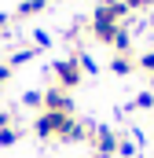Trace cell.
I'll list each match as a JSON object with an SVG mask.
<instances>
[{"label":"cell","mask_w":154,"mask_h":158,"mask_svg":"<svg viewBox=\"0 0 154 158\" xmlns=\"http://www.w3.org/2000/svg\"><path fill=\"white\" fill-rule=\"evenodd\" d=\"M125 15H128V7H125L121 0H103V4L95 7V15H92V26H88L92 37L99 40V44H110Z\"/></svg>","instance_id":"1"},{"label":"cell","mask_w":154,"mask_h":158,"mask_svg":"<svg viewBox=\"0 0 154 158\" xmlns=\"http://www.w3.org/2000/svg\"><path fill=\"white\" fill-rule=\"evenodd\" d=\"M70 114H51V110H40L37 121H33V132H37L40 140H59L63 132H66V125H70Z\"/></svg>","instance_id":"2"},{"label":"cell","mask_w":154,"mask_h":158,"mask_svg":"<svg viewBox=\"0 0 154 158\" xmlns=\"http://www.w3.org/2000/svg\"><path fill=\"white\" fill-rule=\"evenodd\" d=\"M51 77L59 81V88H77L84 74H81V66L74 63V55H70V59H55L51 63Z\"/></svg>","instance_id":"3"},{"label":"cell","mask_w":154,"mask_h":158,"mask_svg":"<svg viewBox=\"0 0 154 158\" xmlns=\"http://www.w3.org/2000/svg\"><path fill=\"white\" fill-rule=\"evenodd\" d=\"M117 132H110L107 125H95V132H92V147H95V158H114L117 155Z\"/></svg>","instance_id":"4"},{"label":"cell","mask_w":154,"mask_h":158,"mask_svg":"<svg viewBox=\"0 0 154 158\" xmlns=\"http://www.w3.org/2000/svg\"><path fill=\"white\" fill-rule=\"evenodd\" d=\"M40 110L70 114V118H74V99H70V92H63V88H48V92H44V107H40Z\"/></svg>","instance_id":"5"},{"label":"cell","mask_w":154,"mask_h":158,"mask_svg":"<svg viewBox=\"0 0 154 158\" xmlns=\"http://www.w3.org/2000/svg\"><path fill=\"white\" fill-rule=\"evenodd\" d=\"M92 132H95V125H84V121H77V118H74L59 140H63V143H81V140H92Z\"/></svg>","instance_id":"6"},{"label":"cell","mask_w":154,"mask_h":158,"mask_svg":"<svg viewBox=\"0 0 154 158\" xmlns=\"http://www.w3.org/2000/svg\"><path fill=\"white\" fill-rule=\"evenodd\" d=\"M110 48H114L117 55H128V48H132V30H128V26H117V33H114V40H110Z\"/></svg>","instance_id":"7"},{"label":"cell","mask_w":154,"mask_h":158,"mask_svg":"<svg viewBox=\"0 0 154 158\" xmlns=\"http://www.w3.org/2000/svg\"><path fill=\"white\" fill-rule=\"evenodd\" d=\"M132 70H136L132 55H114V59H110V74H117V77H125V74H132Z\"/></svg>","instance_id":"8"},{"label":"cell","mask_w":154,"mask_h":158,"mask_svg":"<svg viewBox=\"0 0 154 158\" xmlns=\"http://www.w3.org/2000/svg\"><path fill=\"white\" fill-rule=\"evenodd\" d=\"M74 63L81 66V74H95V70H99V66H95V59H92L88 52H77V55H74Z\"/></svg>","instance_id":"9"},{"label":"cell","mask_w":154,"mask_h":158,"mask_svg":"<svg viewBox=\"0 0 154 158\" xmlns=\"http://www.w3.org/2000/svg\"><path fill=\"white\" fill-rule=\"evenodd\" d=\"M40 7H44V4H40V0H22V4H18V11H15V15H18V19H33V15H37Z\"/></svg>","instance_id":"10"},{"label":"cell","mask_w":154,"mask_h":158,"mask_svg":"<svg viewBox=\"0 0 154 158\" xmlns=\"http://www.w3.org/2000/svg\"><path fill=\"white\" fill-rule=\"evenodd\" d=\"M30 59H33V48H22V52H15V55L7 59V66H11V70H18V66H26Z\"/></svg>","instance_id":"11"},{"label":"cell","mask_w":154,"mask_h":158,"mask_svg":"<svg viewBox=\"0 0 154 158\" xmlns=\"http://www.w3.org/2000/svg\"><path fill=\"white\" fill-rule=\"evenodd\" d=\"M18 136H22V132H18L15 125H7V129H0V147H15V143H18Z\"/></svg>","instance_id":"12"},{"label":"cell","mask_w":154,"mask_h":158,"mask_svg":"<svg viewBox=\"0 0 154 158\" xmlns=\"http://www.w3.org/2000/svg\"><path fill=\"white\" fill-rule=\"evenodd\" d=\"M22 107H30V110L44 107V92H26V96H22Z\"/></svg>","instance_id":"13"},{"label":"cell","mask_w":154,"mask_h":158,"mask_svg":"<svg viewBox=\"0 0 154 158\" xmlns=\"http://www.w3.org/2000/svg\"><path fill=\"white\" fill-rule=\"evenodd\" d=\"M136 66H140V70H147V74L154 77V52H143V55L136 59Z\"/></svg>","instance_id":"14"},{"label":"cell","mask_w":154,"mask_h":158,"mask_svg":"<svg viewBox=\"0 0 154 158\" xmlns=\"http://www.w3.org/2000/svg\"><path fill=\"white\" fill-rule=\"evenodd\" d=\"M136 107L140 110H154V92H140L136 96Z\"/></svg>","instance_id":"15"},{"label":"cell","mask_w":154,"mask_h":158,"mask_svg":"<svg viewBox=\"0 0 154 158\" xmlns=\"http://www.w3.org/2000/svg\"><path fill=\"white\" fill-rule=\"evenodd\" d=\"M121 4H125V7H128V11H143V7H147V4H154V0H121Z\"/></svg>","instance_id":"16"},{"label":"cell","mask_w":154,"mask_h":158,"mask_svg":"<svg viewBox=\"0 0 154 158\" xmlns=\"http://www.w3.org/2000/svg\"><path fill=\"white\" fill-rule=\"evenodd\" d=\"M117 155H136V143H132V140H121V143H117Z\"/></svg>","instance_id":"17"},{"label":"cell","mask_w":154,"mask_h":158,"mask_svg":"<svg viewBox=\"0 0 154 158\" xmlns=\"http://www.w3.org/2000/svg\"><path fill=\"white\" fill-rule=\"evenodd\" d=\"M7 81H11V66H7V63H0V88H4Z\"/></svg>","instance_id":"18"},{"label":"cell","mask_w":154,"mask_h":158,"mask_svg":"<svg viewBox=\"0 0 154 158\" xmlns=\"http://www.w3.org/2000/svg\"><path fill=\"white\" fill-rule=\"evenodd\" d=\"M33 40H37L40 48H48V44H51V37H48V33H44V30H40V33H37V37H33Z\"/></svg>","instance_id":"19"},{"label":"cell","mask_w":154,"mask_h":158,"mask_svg":"<svg viewBox=\"0 0 154 158\" xmlns=\"http://www.w3.org/2000/svg\"><path fill=\"white\" fill-rule=\"evenodd\" d=\"M7 125H11V114H7V110H0V129H7Z\"/></svg>","instance_id":"20"},{"label":"cell","mask_w":154,"mask_h":158,"mask_svg":"<svg viewBox=\"0 0 154 158\" xmlns=\"http://www.w3.org/2000/svg\"><path fill=\"white\" fill-rule=\"evenodd\" d=\"M7 22H11V15H4V11H0V30H4Z\"/></svg>","instance_id":"21"}]
</instances>
